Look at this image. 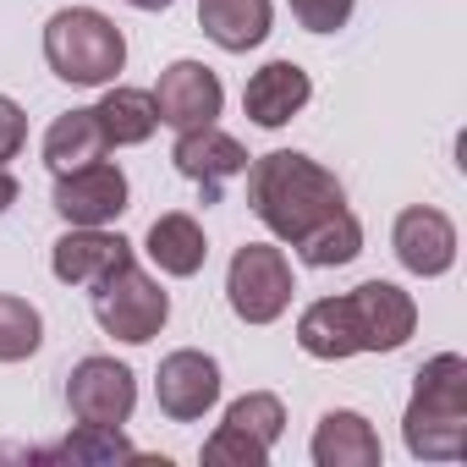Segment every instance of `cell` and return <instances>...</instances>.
I'll use <instances>...</instances> for the list:
<instances>
[{"instance_id":"cell-1","label":"cell","mask_w":467,"mask_h":467,"mask_svg":"<svg viewBox=\"0 0 467 467\" xmlns=\"http://www.w3.org/2000/svg\"><path fill=\"white\" fill-rule=\"evenodd\" d=\"M418 325V308L390 281H363L347 297H319L297 319V341L308 358H358V352H396Z\"/></svg>"},{"instance_id":"cell-2","label":"cell","mask_w":467,"mask_h":467,"mask_svg":"<svg viewBox=\"0 0 467 467\" xmlns=\"http://www.w3.org/2000/svg\"><path fill=\"white\" fill-rule=\"evenodd\" d=\"M248 203H254V214L275 231L281 243L297 248V243L314 237L325 220H336V214L347 209V192H341V182H336L325 165H314L308 154L275 149V154L254 160V171H248Z\"/></svg>"},{"instance_id":"cell-3","label":"cell","mask_w":467,"mask_h":467,"mask_svg":"<svg viewBox=\"0 0 467 467\" xmlns=\"http://www.w3.org/2000/svg\"><path fill=\"white\" fill-rule=\"evenodd\" d=\"M407 451L423 462H456L467 451V363L440 352L418 368L407 401Z\"/></svg>"},{"instance_id":"cell-4","label":"cell","mask_w":467,"mask_h":467,"mask_svg":"<svg viewBox=\"0 0 467 467\" xmlns=\"http://www.w3.org/2000/svg\"><path fill=\"white\" fill-rule=\"evenodd\" d=\"M45 61L61 83H78V88H94V83H110L127 61V39L110 17L88 12V6H67L50 17L45 28Z\"/></svg>"},{"instance_id":"cell-5","label":"cell","mask_w":467,"mask_h":467,"mask_svg":"<svg viewBox=\"0 0 467 467\" xmlns=\"http://www.w3.org/2000/svg\"><path fill=\"white\" fill-rule=\"evenodd\" d=\"M281 429H286V407H281V396H270V390H248L243 401H231L225 423L209 434L203 462H209V467H259V462H270Z\"/></svg>"},{"instance_id":"cell-6","label":"cell","mask_w":467,"mask_h":467,"mask_svg":"<svg viewBox=\"0 0 467 467\" xmlns=\"http://www.w3.org/2000/svg\"><path fill=\"white\" fill-rule=\"evenodd\" d=\"M165 314H171V297L127 259L121 270H110L105 281H94V319L105 325V336H116V341H154L160 336V325H165Z\"/></svg>"},{"instance_id":"cell-7","label":"cell","mask_w":467,"mask_h":467,"mask_svg":"<svg viewBox=\"0 0 467 467\" xmlns=\"http://www.w3.org/2000/svg\"><path fill=\"white\" fill-rule=\"evenodd\" d=\"M225 297H231V308H237V319H248V325L281 319L286 303H292V265H286V254L270 248V243L237 248L231 275H225Z\"/></svg>"},{"instance_id":"cell-8","label":"cell","mask_w":467,"mask_h":467,"mask_svg":"<svg viewBox=\"0 0 467 467\" xmlns=\"http://www.w3.org/2000/svg\"><path fill=\"white\" fill-rule=\"evenodd\" d=\"M132 401H138V385H132V368L116 363V358H83L67 379V407L78 423H94V429H121L132 418Z\"/></svg>"},{"instance_id":"cell-9","label":"cell","mask_w":467,"mask_h":467,"mask_svg":"<svg viewBox=\"0 0 467 467\" xmlns=\"http://www.w3.org/2000/svg\"><path fill=\"white\" fill-rule=\"evenodd\" d=\"M171 160H176V171H182L187 182H198V187H203V203H214V198H220V187H225L231 176H243V171H248V149L231 138V132H220L214 121L187 127V132L176 138Z\"/></svg>"},{"instance_id":"cell-10","label":"cell","mask_w":467,"mask_h":467,"mask_svg":"<svg viewBox=\"0 0 467 467\" xmlns=\"http://www.w3.org/2000/svg\"><path fill=\"white\" fill-rule=\"evenodd\" d=\"M56 209L72 225H105V220H116L127 209V176H121V165L94 160V165H78V171L56 176Z\"/></svg>"},{"instance_id":"cell-11","label":"cell","mask_w":467,"mask_h":467,"mask_svg":"<svg viewBox=\"0 0 467 467\" xmlns=\"http://www.w3.org/2000/svg\"><path fill=\"white\" fill-rule=\"evenodd\" d=\"M220 99H225V94H220V78H214L209 67H198V61H176V67H165V72H160V88H154V110H160V121L176 127V132L214 121V116H220Z\"/></svg>"},{"instance_id":"cell-12","label":"cell","mask_w":467,"mask_h":467,"mask_svg":"<svg viewBox=\"0 0 467 467\" xmlns=\"http://www.w3.org/2000/svg\"><path fill=\"white\" fill-rule=\"evenodd\" d=\"M220 396V363L203 352H171L160 363V412L176 423H192Z\"/></svg>"},{"instance_id":"cell-13","label":"cell","mask_w":467,"mask_h":467,"mask_svg":"<svg viewBox=\"0 0 467 467\" xmlns=\"http://www.w3.org/2000/svg\"><path fill=\"white\" fill-rule=\"evenodd\" d=\"M127 259H132V248L121 237H110V231H99V225H72L56 243V254H50V270L67 286H94L110 270H121Z\"/></svg>"},{"instance_id":"cell-14","label":"cell","mask_w":467,"mask_h":467,"mask_svg":"<svg viewBox=\"0 0 467 467\" xmlns=\"http://www.w3.org/2000/svg\"><path fill=\"white\" fill-rule=\"evenodd\" d=\"M396 259L412 275H445L456 259V225L440 209H401L396 214Z\"/></svg>"},{"instance_id":"cell-15","label":"cell","mask_w":467,"mask_h":467,"mask_svg":"<svg viewBox=\"0 0 467 467\" xmlns=\"http://www.w3.org/2000/svg\"><path fill=\"white\" fill-rule=\"evenodd\" d=\"M308 94H314V83H308V72H303L297 61H270V67H259V72L248 78L243 105H248V116H254L259 127H286V121L308 105Z\"/></svg>"},{"instance_id":"cell-16","label":"cell","mask_w":467,"mask_h":467,"mask_svg":"<svg viewBox=\"0 0 467 467\" xmlns=\"http://www.w3.org/2000/svg\"><path fill=\"white\" fill-rule=\"evenodd\" d=\"M314 462L319 467H379V434L363 412H325L314 429Z\"/></svg>"},{"instance_id":"cell-17","label":"cell","mask_w":467,"mask_h":467,"mask_svg":"<svg viewBox=\"0 0 467 467\" xmlns=\"http://www.w3.org/2000/svg\"><path fill=\"white\" fill-rule=\"evenodd\" d=\"M198 23L220 50L243 56L270 34V0H198Z\"/></svg>"},{"instance_id":"cell-18","label":"cell","mask_w":467,"mask_h":467,"mask_svg":"<svg viewBox=\"0 0 467 467\" xmlns=\"http://www.w3.org/2000/svg\"><path fill=\"white\" fill-rule=\"evenodd\" d=\"M105 149H110V143H105V127H99L94 110H67V116L45 132V165H50L56 176L105 160Z\"/></svg>"},{"instance_id":"cell-19","label":"cell","mask_w":467,"mask_h":467,"mask_svg":"<svg viewBox=\"0 0 467 467\" xmlns=\"http://www.w3.org/2000/svg\"><path fill=\"white\" fill-rule=\"evenodd\" d=\"M149 259L165 270V275H198L203 259H209V243H203V225L192 214H160L149 225Z\"/></svg>"},{"instance_id":"cell-20","label":"cell","mask_w":467,"mask_h":467,"mask_svg":"<svg viewBox=\"0 0 467 467\" xmlns=\"http://www.w3.org/2000/svg\"><path fill=\"white\" fill-rule=\"evenodd\" d=\"M99 127H105V143H143L154 127H160V110H154V94L143 88H110L99 105H94Z\"/></svg>"},{"instance_id":"cell-21","label":"cell","mask_w":467,"mask_h":467,"mask_svg":"<svg viewBox=\"0 0 467 467\" xmlns=\"http://www.w3.org/2000/svg\"><path fill=\"white\" fill-rule=\"evenodd\" d=\"M297 254L314 265V270H336V265H352L358 254H363V225H358V214L352 209H341L336 220H325L308 243H297Z\"/></svg>"},{"instance_id":"cell-22","label":"cell","mask_w":467,"mask_h":467,"mask_svg":"<svg viewBox=\"0 0 467 467\" xmlns=\"http://www.w3.org/2000/svg\"><path fill=\"white\" fill-rule=\"evenodd\" d=\"M39 462H132L138 451L121 440V429H94V423H78L72 440L50 445V451H34Z\"/></svg>"},{"instance_id":"cell-23","label":"cell","mask_w":467,"mask_h":467,"mask_svg":"<svg viewBox=\"0 0 467 467\" xmlns=\"http://www.w3.org/2000/svg\"><path fill=\"white\" fill-rule=\"evenodd\" d=\"M39 308L23 303V297H0V363H23L39 352Z\"/></svg>"},{"instance_id":"cell-24","label":"cell","mask_w":467,"mask_h":467,"mask_svg":"<svg viewBox=\"0 0 467 467\" xmlns=\"http://www.w3.org/2000/svg\"><path fill=\"white\" fill-rule=\"evenodd\" d=\"M292 12L308 34H336L352 17V0H292Z\"/></svg>"},{"instance_id":"cell-25","label":"cell","mask_w":467,"mask_h":467,"mask_svg":"<svg viewBox=\"0 0 467 467\" xmlns=\"http://www.w3.org/2000/svg\"><path fill=\"white\" fill-rule=\"evenodd\" d=\"M23 138H28V116L17 110V99H6V94H0V165H6V160H17Z\"/></svg>"},{"instance_id":"cell-26","label":"cell","mask_w":467,"mask_h":467,"mask_svg":"<svg viewBox=\"0 0 467 467\" xmlns=\"http://www.w3.org/2000/svg\"><path fill=\"white\" fill-rule=\"evenodd\" d=\"M12 203H17V176H12L6 165H0V214H6Z\"/></svg>"},{"instance_id":"cell-27","label":"cell","mask_w":467,"mask_h":467,"mask_svg":"<svg viewBox=\"0 0 467 467\" xmlns=\"http://www.w3.org/2000/svg\"><path fill=\"white\" fill-rule=\"evenodd\" d=\"M127 6H138V12H165L171 0H127Z\"/></svg>"}]
</instances>
